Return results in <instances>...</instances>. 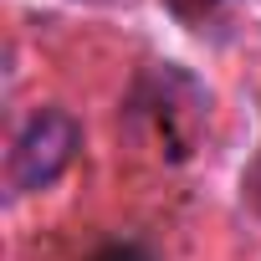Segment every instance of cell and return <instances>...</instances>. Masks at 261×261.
I'll use <instances>...</instances> for the list:
<instances>
[{"label": "cell", "mask_w": 261, "mask_h": 261, "mask_svg": "<svg viewBox=\"0 0 261 261\" xmlns=\"http://www.w3.org/2000/svg\"><path fill=\"white\" fill-rule=\"evenodd\" d=\"M82 149V123L67 113V108H36L11 139V154H6V185L16 195H36L46 185H57L72 159Z\"/></svg>", "instance_id": "6da1fadb"}, {"label": "cell", "mask_w": 261, "mask_h": 261, "mask_svg": "<svg viewBox=\"0 0 261 261\" xmlns=\"http://www.w3.org/2000/svg\"><path fill=\"white\" fill-rule=\"evenodd\" d=\"M92 261H149V251H144V246H134V241H118V246L97 251Z\"/></svg>", "instance_id": "7a4b0ae2"}]
</instances>
